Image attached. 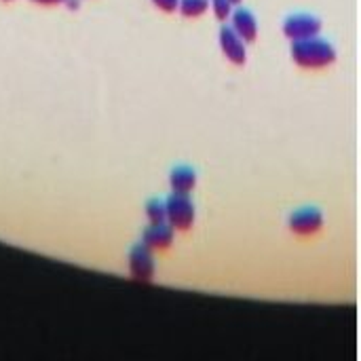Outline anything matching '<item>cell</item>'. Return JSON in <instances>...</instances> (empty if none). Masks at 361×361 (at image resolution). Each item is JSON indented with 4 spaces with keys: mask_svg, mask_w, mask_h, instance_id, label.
Returning a JSON list of instances; mask_svg holds the SVG:
<instances>
[{
    "mask_svg": "<svg viewBox=\"0 0 361 361\" xmlns=\"http://www.w3.org/2000/svg\"><path fill=\"white\" fill-rule=\"evenodd\" d=\"M290 55H292L294 64L302 70H324V68L332 66L338 57L336 47L328 38H321V36L292 40Z\"/></svg>",
    "mask_w": 361,
    "mask_h": 361,
    "instance_id": "cell-1",
    "label": "cell"
},
{
    "mask_svg": "<svg viewBox=\"0 0 361 361\" xmlns=\"http://www.w3.org/2000/svg\"><path fill=\"white\" fill-rule=\"evenodd\" d=\"M167 205V222L176 228V230H190L194 226L196 220V210L190 194H180V192H172L165 201Z\"/></svg>",
    "mask_w": 361,
    "mask_h": 361,
    "instance_id": "cell-2",
    "label": "cell"
},
{
    "mask_svg": "<svg viewBox=\"0 0 361 361\" xmlns=\"http://www.w3.org/2000/svg\"><path fill=\"white\" fill-rule=\"evenodd\" d=\"M127 266H129V275L136 281H142V284H150L156 272V262H154V254L150 248H146L144 243H138L129 250L127 256Z\"/></svg>",
    "mask_w": 361,
    "mask_h": 361,
    "instance_id": "cell-3",
    "label": "cell"
},
{
    "mask_svg": "<svg viewBox=\"0 0 361 361\" xmlns=\"http://www.w3.org/2000/svg\"><path fill=\"white\" fill-rule=\"evenodd\" d=\"M321 28H324L321 19L311 13H294L284 19V36L288 40H302V38L319 36Z\"/></svg>",
    "mask_w": 361,
    "mask_h": 361,
    "instance_id": "cell-4",
    "label": "cell"
},
{
    "mask_svg": "<svg viewBox=\"0 0 361 361\" xmlns=\"http://www.w3.org/2000/svg\"><path fill=\"white\" fill-rule=\"evenodd\" d=\"M288 228L298 237H313L324 228V214L317 207H300L288 216Z\"/></svg>",
    "mask_w": 361,
    "mask_h": 361,
    "instance_id": "cell-5",
    "label": "cell"
},
{
    "mask_svg": "<svg viewBox=\"0 0 361 361\" xmlns=\"http://www.w3.org/2000/svg\"><path fill=\"white\" fill-rule=\"evenodd\" d=\"M218 43H220V51L222 55L234 64V66H243L248 62V49H246V40L241 38L232 26H222L220 32H218Z\"/></svg>",
    "mask_w": 361,
    "mask_h": 361,
    "instance_id": "cell-6",
    "label": "cell"
},
{
    "mask_svg": "<svg viewBox=\"0 0 361 361\" xmlns=\"http://www.w3.org/2000/svg\"><path fill=\"white\" fill-rule=\"evenodd\" d=\"M176 228L169 222H156L144 228L142 232V243L150 248L152 252H165L174 246Z\"/></svg>",
    "mask_w": 361,
    "mask_h": 361,
    "instance_id": "cell-7",
    "label": "cell"
},
{
    "mask_svg": "<svg viewBox=\"0 0 361 361\" xmlns=\"http://www.w3.org/2000/svg\"><path fill=\"white\" fill-rule=\"evenodd\" d=\"M230 26L232 30L246 40V43H256L258 38V19L252 11L248 9H237L232 11V17H230Z\"/></svg>",
    "mask_w": 361,
    "mask_h": 361,
    "instance_id": "cell-8",
    "label": "cell"
},
{
    "mask_svg": "<svg viewBox=\"0 0 361 361\" xmlns=\"http://www.w3.org/2000/svg\"><path fill=\"white\" fill-rule=\"evenodd\" d=\"M169 186L172 192L190 194L196 186V172L188 165H178L169 172Z\"/></svg>",
    "mask_w": 361,
    "mask_h": 361,
    "instance_id": "cell-9",
    "label": "cell"
},
{
    "mask_svg": "<svg viewBox=\"0 0 361 361\" xmlns=\"http://www.w3.org/2000/svg\"><path fill=\"white\" fill-rule=\"evenodd\" d=\"M210 7H212L210 0H180L178 11H180L182 17H186V19H196V17H201V15H205Z\"/></svg>",
    "mask_w": 361,
    "mask_h": 361,
    "instance_id": "cell-10",
    "label": "cell"
},
{
    "mask_svg": "<svg viewBox=\"0 0 361 361\" xmlns=\"http://www.w3.org/2000/svg\"><path fill=\"white\" fill-rule=\"evenodd\" d=\"M144 214L148 218L150 224H156V222H167V205L165 201L160 198H150L146 207H144Z\"/></svg>",
    "mask_w": 361,
    "mask_h": 361,
    "instance_id": "cell-11",
    "label": "cell"
},
{
    "mask_svg": "<svg viewBox=\"0 0 361 361\" xmlns=\"http://www.w3.org/2000/svg\"><path fill=\"white\" fill-rule=\"evenodd\" d=\"M232 7L234 5L230 3V0H212V11H214L218 21L230 19L232 17Z\"/></svg>",
    "mask_w": 361,
    "mask_h": 361,
    "instance_id": "cell-12",
    "label": "cell"
},
{
    "mask_svg": "<svg viewBox=\"0 0 361 361\" xmlns=\"http://www.w3.org/2000/svg\"><path fill=\"white\" fill-rule=\"evenodd\" d=\"M152 5L163 13H176L180 7V0H152Z\"/></svg>",
    "mask_w": 361,
    "mask_h": 361,
    "instance_id": "cell-13",
    "label": "cell"
},
{
    "mask_svg": "<svg viewBox=\"0 0 361 361\" xmlns=\"http://www.w3.org/2000/svg\"><path fill=\"white\" fill-rule=\"evenodd\" d=\"M32 3L40 7H55V5H64V0H32Z\"/></svg>",
    "mask_w": 361,
    "mask_h": 361,
    "instance_id": "cell-14",
    "label": "cell"
},
{
    "mask_svg": "<svg viewBox=\"0 0 361 361\" xmlns=\"http://www.w3.org/2000/svg\"><path fill=\"white\" fill-rule=\"evenodd\" d=\"M64 5H66V7H70V9L74 11V9L78 7V0H64Z\"/></svg>",
    "mask_w": 361,
    "mask_h": 361,
    "instance_id": "cell-15",
    "label": "cell"
},
{
    "mask_svg": "<svg viewBox=\"0 0 361 361\" xmlns=\"http://www.w3.org/2000/svg\"><path fill=\"white\" fill-rule=\"evenodd\" d=\"M230 3H232V5H234V7H239V5H241V3H243V0H230Z\"/></svg>",
    "mask_w": 361,
    "mask_h": 361,
    "instance_id": "cell-16",
    "label": "cell"
},
{
    "mask_svg": "<svg viewBox=\"0 0 361 361\" xmlns=\"http://www.w3.org/2000/svg\"><path fill=\"white\" fill-rule=\"evenodd\" d=\"M3 3H13V0H3Z\"/></svg>",
    "mask_w": 361,
    "mask_h": 361,
    "instance_id": "cell-17",
    "label": "cell"
}]
</instances>
